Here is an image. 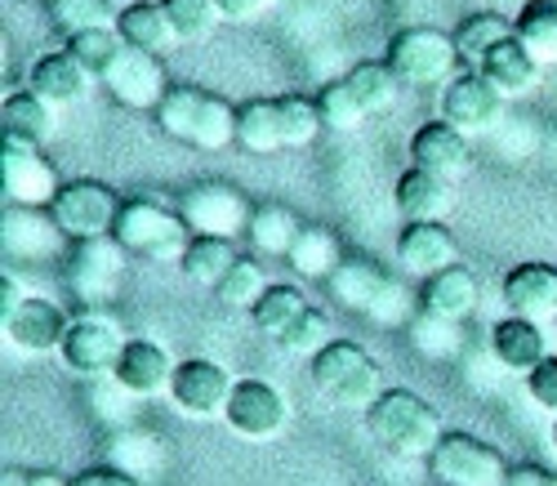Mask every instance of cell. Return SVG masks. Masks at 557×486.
Wrapping results in <instances>:
<instances>
[{"label":"cell","instance_id":"9f6ffc18","mask_svg":"<svg viewBox=\"0 0 557 486\" xmlns=\"http://www.w3.org/2000/svg\"><path fill=\"white\" fill-rule=\"evenodd\" d=\"M32 482V473H18V469H5L0 473V486H27Z\"/></svg>","mask_w":557,"mask_h":486},{"label":"cell","instance_id":"7a4b0ae2","mask_svg":"<svg viewBox=\"0 0 557 486\" xmlns=\"http://www.w3.org/2000/svg\"><path fill=\"white\" fill-rule=\"evenodd\" d=\"M112 236L125 246V255H144L157 264H183L193 246V228L178 210H165L152 197H125Z\"/></svg>","mask_w":557,"mask_h":486},{"label":"cell","instance_id":"6da1fadb","mask_svg":"<svg viewBox=\"0 0 557 486\" xmlns=\"http://www.w3.org/2000/svg\"><path fill=\"white\" fill-rule=\"evenodd\" d=\"M366 428L401 460H429L446 437L442 415L410 388H384L380 402L366 411Z\"/></svg>","mask_w":557,"mask_h":486},{"label":"cell","instance_id":"1f68e13d","mask_svg":"<svg viewBox=\"0 0 557 486\" xmlns=\"http://www.w3.org/2000/svg\"><path fill=\"white\" fill-rule=\"evenodd\" d=\"M299 232H304V223H299L286 206H255V219H250V228H246L250 246H255L259 255H268V259H286V255L295 251Z\"/></svg>","mask_w":557,"mask_h":486},{"label":"cell","instance_id":"44dd1931","mask_svg":"<svg viewBox=\"0 0 557 486\" xmlns=\"http://www.w3.org/2000/svg\"><path fill=\"white\" fill-rule=\"evenodd\" d=\"M393 202L406 215V223H446V215L455 210V183L410 166L393 187Z\"/></svg>","mask_w":557,"mask_h":486},{"label":"cell","instance_id":"91938a15","mask_svg":"<svg viewBox=\"0 0 557 486\" xmlns=\"http://www.w3.org/2000/svg\"><path fill=\"white\" fill-rule=\"evenodd\" d=\"M272 5H276V0H272Z\"/></svg>","mask_w":557,"mask_h":486},{"label":"cell","instance_id":"f6af8a7d","mask_svg":"<svg viewBox=\"0 0 557 486\" xmlns=\"http://www.w3.org/2000/svg\"><path fill=\"white\" fill-rule=\"evenodd\" d=\"M276 344H282L286 353H295V357H317L326 344H335V335H331V317L308 304V308L290 321V330H286L282 339H276Z\"/></svg>","mask_w":557,"mask_h":486},{"label":"cell","instance_id":"5b68a950","mask_svg":"<svg viewBox=\"0 0 557 486\" xmlns=\"http://www.w3.org/2000/svg\"><path fill=\"white\" fill-rule=\"evenodd\" d=\"M429 469L442 486H504L513 473V464L473 433H446L429 455Z\"/></svg>","mask_w":557,"mask_h":486},{"label":"cell","instance_id":"c3c4849f","mask_svg":"<svg viewBox=\"0 0 557 486\" xmlns=\"http://www.w3.org/2000/svg\"><path fill=\"white\" fill-rule=\"evenodd\" d=\"M366 317L375 321V326H410L414 321V300H410V290H406V281H397V277H388L384 285H380V295H375V304L366 308Z\"/></svg>","mask_w":557,"mask_h":486},{"label":"cell","instance_id":"7bdbcfd3","mask_svg":"<svg viewBox=\"0 0 557 486\" xmlns=\"http://www.w3.org/2000/svg\"><path fill=\"white\" fill-rule=\"evenodd\" d=\"M276 112H282V138H286V148H308V143L321 130H326L317 99H304V94H282V99H276Z\"/></svg>","mask_w":557,"mask_h":486},{"label":"cell","instance_id":"b9f144b4","mask_svg":"<svg viewBox=\"0 0 557 486\" xmlns=\"http://www.w3.org/2000/svg\"><path fill=\"white\" fill-rule=\"evenodd\" d=\"M201 99H206V89H197V85H170L161 108H157V125L170 138L188 143L193 138V125H197V112H201Z\"/></svg>","mask_w":557,"mask_h":486},{"label":"cell","instance_id":"bcb514c9","mask_svg":"<svg viewBox=\"0 0 557 486\" xmlns=\"http://www.w3.org/2000/svg\"><path fill=\"white\" fill-rule=\"evenodd\" d=\"M317 108H321V121H326V130H339V134H348V130H357V125L370 121L366 108L357 104V94L348 89V81H331L326 89L317 94Z\"/></svg>","mask_w":557,"mask_h":486},{"label":"cell","instance_id":"f907efd6","mask_svg":"<svg viewBox=\"0 0 557 486\" xmlns=\"http://www.w3.org/2000/svg\"><path fill=\"white\" fill-rule=\"evenodd\" d=\"M527 388H531V398L557 415V353H548L531 375H527Z\"/></svg>","mask_w":557,"mask_h":486},{"label":"cell","instance_id":"9c48e42d","mask_svg":"<svg viewBox=\"0 0 557 486\" xmlns=\"http://www.w3.org/2000/svg\"><path fill=\"white\" fill-rule=\"evenodd\" d=\"M178 215L188 219L193 236H232V241H237V232L250 228L255 206L242 197L237 187H227V183H197V187L183 192Z\"/></svg>","mask_w":557,"mask_h":486},{"label":"cell","instance_id":"f546056e","mask_svg":"<svg viewBox=\"0 0 557 486\" xmlns=\"http://www.w3.org/2000/svg\"><path fill=\"white\" fill-rule=\"evenodd\" d=\"M237 148L250 157H268V153H282L286 138H282V112H276V99H255L237 108Z\"/></svg>","mask_w":557,"mask_h":486},{"label":"cell","instance_id":"277c9868","mask_svg":"<svg viewBox=\"0 0 557 486\" xmlns=\"http://www.w3.org/2000/svg\"><path fill=\"white\" fill-rule=\"evenodd\" d=\"M401 85L410 89H429V85H450L459 50H455V36L437 32V27H406L393 36L388 45V59H384Z\"/></svg>","mask_w":557,"mask_h":486},{"label":"cell","instance_id":"74e56055","mask_svg":"<svg viewBox=\"0 0 557 486\" xmlns=\"http://www.w3.org/2000/svg\"><path fill=\"white\" fill-rule=\"evenodd\" d=\"M67 54L95 76V81H108V72L116 68V59L125 54V40L116 27H95V32H81L67 40Z\"/></svg>","mask_w":557,"mask_h":486},{"label":"cell","instance_id":"816d5d0a","mask_svg":"<svg viewBox=\"0 0 557 486\" xmlns=\"http://www.w3.org/2000/svg\"><path fill=\"white\" fill-rule=\"evenodd\" d=\"M72 486H138V477H129V473L103 464V469H85L81 477H72Z\"/></svg>","mask_w":557,"mask_h":486},{"label":"cell","instance_id":"2e32d148","mask_svg":"<svg viewBox=\"0 0 557 486\" xmlns=\"http://www.w3.org/2000/svg\"><path fill=\"white\" fill-rule=\"evenodd\" d=\"M397 259L410 277H437L459 264V241L446 223H406L397 236Z\"/></svg>","mask_w":557,"mask_h":486},{"label":"cell","instance_id":"ba28073f","mask_svg":"<svg viewBox=\"0 0 557 486\" xmlns=\"http://www.w3.org/2000/svg\"><path fill=\"white\" fill-rule=\"evenodd\" d=\"M125 272V246L116 236H95V241H76V251L67 259V285L76 290V300L85 308H99L116 300Z\"/></svg>","mask_w":557,"mask_h":486},{"label":"cell","instance_id":"60d3db41","mask_svg":"<svg viewBox=\"0 0 557 486\" xmlns=\"http://www.w3.org/2000/svg\"><path fill=\"white\" fill-rule=\"evenodd\" d=\"M308 308V300H304V290L299 285H268V295L255 304V326L263 330V335H272V339H282L286 330H290V321L299 317Z\"/></svg>","mask_w":557,"mask_h":486},{"label":"cell","instance_id":"d6a6232c","mask_svg":"<svg viewBox=\"0 0 557 486\" xmlns=\"http://www.w3.org/2000/svg\"><path fill=\"white\" fill-rule=\"evenodd\" d=\"M242 255H237V246H232V236H193V246H188V255H183V277L188 281H197V285H219L227 272H232V264H237Z\"/></svg>","mask_w":557,"mask_h":486},{"label":"cell","instance_id":"d6986e66","mask_svg":"<svg viewBox=\"0 0 557 486\" xmlns=\"http://www.w3.org/2000/svg\"><path fill=\"white\" fill-rule=\"evenodd\" d=\"M504 304L527 321H557V268L553 264H518L504 277Z\"/></svg>","mask_w":557,"mask_h":486},{"label":"cell","instance_id":"9a60e30c","mask_svg":"<svg viewBox=\"0 0 557 486\" xmlns=\"http://www.w3.org/2000/svg\"><path fill=\"white\" fill-rule=\"evenodd\" d=\"M0 326H5V339H10V344H14L18 353L40 357V353L63 349L72 317H67L54 300H36V295H27V304H23L14 317H5Z\"/></svg>","mask_w":557,"mask_h":486},{"label":"cell","instance_id":"7dc6e473","mask_svg":"<svg viewBox=\"0 0 557 486\" xmlns=\"http://www.w3.org/2000/svg\"><path fill=\"white\" fill-rule=\"evenodd\" d=\"M170 23H174V36L178 40H206L214 32V23L223 19L214 0H161Z\"/></svg>","mask_w":557,"mask_h":486},{"label":"cell","instance_id":"db71d44e","mask_svg":"<svg viewBox=\"0 0 557 486\" xmlns=\"http://www.w3.org/2000/svg\"><path fill=\"white\" fill-rule=\"evenodd\" d=\"M23 304H27V295H23L18 277H14V272H5V277H0V321H5V317H14Z\"/></svg>","mask_w":557,"mask_h":486},{"label":"cell","instance_id":"5bb4252c","mask_svg":"<svg viewBox=\"0 0 557 486\" xmlns=\"http://www.w3.org/2000/svg\"><path fill=\"white\" fill-rule=\"evenodd\" d=\"M410 166H420V170H429L446 183H459L473 170V143H469V134H459L442 117L424 121L410 138Z\"/></svg>","mask_w":557,"mask_h":486},{"label":"cell","instance_id":"603a6c76","mask_svg":"<svg viewBox=\"0 0 557 486\" xmlns=\"http://www.w3.org/2000/svg\"><path fill=\"white\" fill-rule=\"evenodd\" d=\"M491 353H495V362H499L504 370H513V375H531V370L548 357L544 326L508 313V317H504V321H495V330H491Z\"/></svg>","mask_w":557,"mask_h":486},{"label":"cell","instance_id":"ac0fdd59","mask_svg":"<svg viewBox=\"0 0 557 486\" xmlns=\"http://www.w3.org/2000/svg\"><path fill=\"white\" fill-rule=\"evenodd\" d=\"M174 357L157 344V339H129L112 379L134 398H157V393H170V379H174Z\"/></svg>","mask_w":557,"mask_h":486},{"label":"cell","instance_id":"d590c367","mask_svg":"<svg viewBox=\"0 0 557 486\" xmlns=\"http://www.w3.org/2000/svg\"><path fill=\"white\" fill-rule=\"evenodd\" d=\"M286 264H290L299 277H308V281L331 277V272L344 264V259H339V241H335V232H326V228H304L299 241H295V251L286 255Z\"/></svg>","mask_w":557,"mask_h":486},{"label":"cell","instance_id":"ab89813d","mask_svg":"<svg viewBox=\"0 0 557 486\" xmlns=\"http://www.w3.org/2000/svg\"><path fill=\"white\" fill-rule=\"evenodd\" d=\"M268 272H263V264L259 259H237L232 264V272L214 285V295H219V304L223 308H246V313H255V304L268 295Z\"/></svg>","mask_w":557,"mask_h":486},{"label":"cell","instance_id":"4dcf8cb0","mask_svg":"<svg viewBox=\"0 0 557 486\" xmlns=\"http://www.w3.org/2000/svg\"><path fill=\"white\" fill-rule=\"evenodd\" d=\"M384 281H388L384 268H380V264H370V259H344V264L326 277L335 304L348 308V313H366L370 304H375V295H380V285H384Z\"/></svg>","mask_w":557,"mask_h":486},{"label":"cell","instance_id":"52a82bcc","mask_svg":"<svg viewBox=\"0 0 557 486\" xmlns=\"http://www.w3.org/2000/svg\"><path fill=\"white\" fill-rule=\"evenodd\" d=\"M125 344H129V339L116 330V321H108V317L95 313V308H85L81 317H72L67 339H63L59 353H63L67 370H76V375H85V379H103V375L116 370Z\"/></svg>","mask_w":557,"mask_h":486},{"label":"cell","instance_id":"e575fe53","mask_svg":"<svg viewBox=\"0 0 557 486\" xmlns=\"http://www.w3.org/2000/svg\"><path fill=\"white\" fill-rule=\"evenodd\" d=\"M518 40L544 68L557 63V0H527L518 14Z\"/></svg>","mask_w":557,"mask_h":486},{"label":"cell","instance_id":"f5cc1de1","mask_svg":"<svg viewBox=\"0 0 557 486\" xmlns=\"http://www.w3.org/2000/svg\"><path fill=\"white\" fill-rule=\"evenodd\" d=\"M219 5V14L227 19V23H250V19H259L272 0H214Z\"/></svg>","mask_w":557,"mask_h":486},{"label":"cell","instance_id":"6f0895ef","mask_svg":"<svg viewBox=\"0 0 557 486\" xmlns=\"http://www.w3.org/2000/svg\"><path fill=\"white\" fill-rule=\"evenodd\" d=\"M27 486H72V482H63L59 473H32V482Z\"/></svg>","mask_w":557,"mask_h":486},{"label":"cell","instance_id":"8d00e7d4","mask_svg":"<svg viewBox=\"0 0 557 486\" xmlns=\"http://www.w3.org/2000/svg\"><path fill=\"white\" fill-rule=\"evenodd\" d=\"M188 143H193V148H201V153L232 148V143H237V108H232L227 99H219V94H206Z\"/></svg>","mask_w":557,"mask_h":486},{"label":"cell","instance_id":"cb8c5ba5","mask_svg":"<svg viewBox=\"0 0 557 486\" xmlns=\"http://www.w3.org/2000/svg\"><path fill=\"white\" fill-rule=\"evenodd\" d=\"M95 85V76H89L67 50H50V54H40L27 72V89L40 94L45 104H54V108H67L76 99H85V89Z\"/></svg>","mask_w":557,"mask_h":486},{"label":"cell","instance_id":"f35d334b","mask_svg":"<svg viewBox=\"0 0 557 486\" xmlns=\"http://www.w3.org/2000/svg\"><path fill=\"white\" fill-rule=\"evenodd\" d=\"M410 344L429 362H450L463 349V330H459V321H446V317H433V313L420 308L410 321Z\"/></svg>","mask_w":557,"mask_h":486},{"label":"cell","instance_id":"484cf974","mask_svg":"<svg viewBox=\"0 0 557 486\" xmlns=\"http://www.w3.org/2000/svg\"><path fill=\"white\" fill-rule=\"evenodd\" d=\"M420 308L433 313V317H446V321H463L478 308V277L463 264L429 277L424 290H420Z\"/></svg>","mask_w":557,"mask_h":486},{"label":"cell","instance_id":"ee69618b","mask_svg":"<svg viewBox=\"0 0 557 486\" xmlns=\"http://www.w3.org/2000/svg\"><path fill=\"white\" fill-rule=\"evenodd\" d=\"M50 23L72 40L95 27H116L108 0H50Z\"/></svg>","mask_w":557,"mask_h":486},{"label":"cell","instance_id":"f1b7e54d","mask_svg":"<svg viewBox=\"0 0 557 486\" xmlns=\"http://www.w3.org/2000/svg\"><path fill=\"white\" fill-rule=\"evenodd\" d=\"M518 36V23H508L504 14L486 10V14H469L459 27H455V50H459V63L469 68H482L504 40Z\"/></svg>","mask_w":557,"mask_h":486},{"label":"cell","instance_id":"30bf717a","mask_svg":"<svg viewBox=\"0 0 557 486\" xmlns=\"http://www.w3.org/2000/svg\"><path fill=\"white\" fill-rule=\"evenodd\" d=\"M223 420H227V428L237 437L268 442V437H276L286 428L290 406H286V398H282V388H276V384H268V379H237Z\"/></svg>","mask_w":557,"mask_h":486},{"label":"cell","instance_id":"8fae6325","mask_svg":"<svg viewBox=\"0 0 557 486\" xmlns=\"http://www.w3.org/2000/svg\"><path fill=\"white\" fill-rule=\"evenodd\" d=\"M237 379H227V370L210 357H188L174 366V379H170V402L193 415V420H214L227 411V398Z\"/></svg>","mask_w":557,"mask_h":486},{"label":"cell","instance_id":"7402d4cb","mask_svg":"<svg viewBox=\"0 0 557 486\" xmlns=\"http://www.w3.org/2000/svg\"><path fill=\"white\" fill-rule=\"evenodd\" d=\"M0 236H5V255L10 259H50L59 251V223L50 210H32V206H10L0 219Z\"/></svg>","mask_w":557,"mask_h":486},{"label":"cell","instance_id":"681fc988","mask_svg":"<svg viewBox=\"0 0 557 486\" xmlns=\"http://www.w3.org/2000/svg\"><path fill=\"white\" fill-rule=\"evenodd\" d=\"M129 398L134 393H125V388L112 379V375H103L95 388H89V402H95V415H103L108 424H116V428H125V420H129Z\"/></svg>","mask_w":557,"mask_h":486},{"label":"cell","instance_id":"d4e9b609","mask_svg":"<svg viewBox=\"0 0 557 486\" xmlns=\"http://www.w3.org/2000/svg\"><path fill=\"white\" fill-rule=\"evenodd\" d=\"M116 32H121V40L129 45V50H144V54H157V59L170 50V45H178L174 23H170L161 0H134V5H125L116 14Z\"/></svg>","mask_w":557,"mask_h":486},{"label":"cell","instance_id":"4fadbf2b","mask_svg":"<svg viewBox=\"0 0 557 486\" xmlns=\"http://www.w3.org/2000/svg\"><path fill=\"white\" fill-rule=\"evenodd\" d=\"M504 94L482 76V72H463L442 89V121L455 125L459 134H486L504 117Z\"/></svg>","mask_w":557,"mask_h":486},{"label":"cell","instance_id":"7c38bea8","mask_svg":"<svg viewBox=\"0 0 557 486\" xmlns=\"http://www.w3.org/2000/svg\"><path fill=\"white\" fill-rule=\"evenodd\" d=\"M59 170L40 157V148H18V143H0V187H5L10 206L50 210L59 197Z\"/></svg>","mask_w":557,"mask_h":486},{"label":"cell","instance_id":"83f0119b","mask_svg":"<svg viewBox=\"0 0 557 486\" xmlns=\"http://www.w3.org/2000/svg\"><path fill=\"white\" fill-rule=\"evenodd\" d=\"M108 464L129 473V477H152L165 469V442L152 433V428H116L112 433V442H108Z\"/></svg>","mask_w":557,"mask_h":486},{"label":"cell","instance_id":"3957f363","mask_svg":"<svg viewBox=\"0 0 557 486\" xmlns=\"http://www.w3.org/2000/svg\"><path fill=\"white\" fill-rule=\"evenodd\" d=\"M312 384L321 388V398H331L335 406L348 411H370L384 393V379L380 366L361 344L352 339H335L312 357Z\"/></svg>","mask_w":557,"mask_h":486},{"label":"cell","instance_id":"ffe728a7","mask_svg":"<svg viewBox=\"0 0 557 486\" xmlns=\"http://www.w3.org/2000/svg\"><path fill=\"white\" fill-rule=\"evenodd\" d=\"M0 130H5V143H18V148H45L59 134V108L32 89H14L0 108Z\"/></svg>","mask_w":557,"mask_h":486},{"label":"cell","instance_id":"680465c9","mask_svg":"<svg viewBox=\"0 0 557 486\" xmlns=\"http://www.w3.org/2000/svg\"><path fill=\"white\" fill-rule=\"evenodd\" d=\"M553 451H557V420H553Z\"/></svg>","mask_w":557,"mask_h":486},{"label":"cell","instance_id":"4316f807","mask_svg":"<svg viewBox=\"0 0 557 486\" xmlns=\"http://www.w3.org/2000/svg\"><path fill=\"white\" fill-rule=\"evenodd\" d=\"M499 94H504V99H518V94H531L535 85H540V72H544V63L527 50V45L513 36V40H504L499 45V50L478 68Z\"/></svg>","mask_w":557,"mask_h":486},{"label":"cell","instance_id":"11a10c76","mask_svg":"<svg viewBox=\"0 0 557 486\" xmlns=\"http://www.w3.org/2000/svg\"><path fill=\"white\" fill-rule=\"evenodd\" d=\"M504 486H557V473H548L540 464H518L513 473H508Z\"/></svg>","mask_w":557,"mask_h":486},{"label":"cell","instance_id":"e0dca14e","mask_svg":"<svg viewBox=\"0 0 557 486\" xmlns=\"http://www.w3.org/2000/svg\"><path fill=\"white\" fill-rule=\"evenodd\" d=\"M112 89V99L125 104V108H161L165 99V72H161V59L157 54H144V50H129L125 45V54L116 59V68L108 72L103 81Z\"/></svg>","mask_w":557,"mask_h":486},{"label":"cell","instance_id":"8992f818","mask_svg":"<svg viewBox=\"0 0 557 486\" xmlns=\"http://www.w3.org/2000/svg\"><path fill=\"white\" fill-rule=\"evenodd\" d=\"M50 215L67 241H95V236H112L116 215H121V197L108 183L76 179V183L59 187V197L50 202Z\"/></svg>","mask_w":557,"mask_h":486},{"label":"cell","instance_id":"836d02e7","mask_svg":"<svg viewBox=\"0 0 557 486\" xmlns=\"http://www.w3.org/2000/svg\"><path fill=\"white\" fill-rule=\"evenodd\" d=\"M348 89L357 94V104L366 108V117H384L397 108V94H401V81L388 63H357L348 76Z\"/></svg>","mask_w":557,"mask_h":486}]
</instances>
